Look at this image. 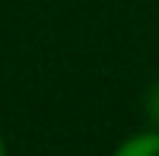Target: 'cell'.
Returning a JSON list of instances; mask_svg holds the SVG:
<instances>
[{"label": "cell", "instance_id": "cell-1", "mask_svg": "<svg viewBox=\"0 0 159 156\" xmlns=\"http://www.w3.org/2000/svg\"><path fill=\"white\" fill-rule=\"evenodd\" d=\"M115 156H159V132H142V136H132L125 139Z\"/></svg>", "mask_w": 159, "mask_h": 156}, {"label": "cell", "instance_id": "cell-2", "mask_svg": "<svg viewBox=\"0 0 159 156\" xmlns=\"http://www.w3.org/2000/svg\"><path fill=\"white\" fill-rule=\"evenodd\" d=\"M142 109H146V119L159 125V82L149 85V92H146V98H142Z\"/></svg>", "mask_w": 159, "mask_h": 156}, {"label": "cell", "instance_id": "cell-3", "mask_svg": "<svg viewBox=\"0 0 159 156\" xmlns=\"http://www.w3.org/2000/svg\"><path fill=\"white\" fill-rule=\"evenodd\" d=\"M0 156H3V139H0Z\"/></svg>", "mask_w": 159, "mask_h": 156}]
</instances>
